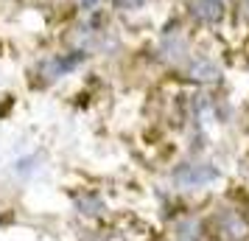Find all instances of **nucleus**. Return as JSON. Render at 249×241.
<instances>
[{"label":"nucleus","mask_w":249,"mask_h":241,"mask_svg":"<svg viewBox=\"0 0 249 241\" xmlns=\"http://www.w3.org/2000/svg\"><path fill=\"white\" fill-rule=\"evenodd\" d=\"M185 9L199 25H218L227 14L224 0H188Z\"/></svg>","instance_id":"20e7f679"},{"label":"nucleus","mask_w":249,"mask_h":241,"mask_svg":"<svg viewBox=\"0 0 249 241\" xmlns=\"http://www.w3.org/2000/svg\"><path fill=\"white\" fill-rule=\"evenodd\" d=\"M84 65V51H65V54H53L39 65V73L45 81H56L62 76H70L76 68Z\"/></svg>","instance_id":"f03ea898"},{"label":"nucleus","mask_w":249,"mask_h":241,"mask_svg":"<svg viewBox=\"0 0 249 241\" xmlns=\"http://www.w3.org/2000/svg\"><path fill=\"white\" fill-rule=\"evenodd\" d=\"M213 227H215V233H221L224 241H244L249 236L247 219L241 216L238 210H232V207H221V210L215 213Z\"/></svg>","instance_id":"7ed1b4c3"},{"label":"nucleus","mask_w":249,"mask_h":241,"mask_svg":"<svg viewBox=\"0 0 249 241\" xmlns=\"http://www.w3.org/2000/svg\"><path fill=\"white\" fill-rule=\"evenodd\" d=\"M218 180V168L210 163H182L174 171V183L179 188H207Z\"/></svg>","instance_id":"f257e3e1"},{"label":"nucleus","mask_w":249,"mask_h":241,"mask_svg":"<svg viewBox=\"0 0 249 241\" xmlns=\"http://www.w3.org/2000/svg\"><path fill=\"white\" fill-rule=\"evenodd\" d=\"M244 6H247V12H249V0H244Z\"/></svg>","instance_id":"0eeeda50"},{"label":"nucleus","mask_w":249,"mask_h":241,"mask_svg":"<svg viewBox=\"0 0 249 241\" xmlns=\"http://www.w3.org/2000/svg\"><path fill=\"white\" fill-rule=\"evenodd\" d=\"M146 3H151V0H112V6L121 9V12H137V9H143Z\"/></svg>","instance_id":"423d86ee"},{"label":"nucleus","mask_w":249,"mask_h":241,"mask_svg":"<svg viewBox=\"0 0 249 241\" xmlns=\"http://www.w3.org/2000/svg\"><path fill=\"white\" fill-rule=\"evenodd\" d=\"M185 70H188V76H191V79L202 81V84H213V81H218V76H221L218 65H215L210 56H204V54L188 56V62H185Z\"/></svg>","instance_id":"39448f33"}]
</instances>
